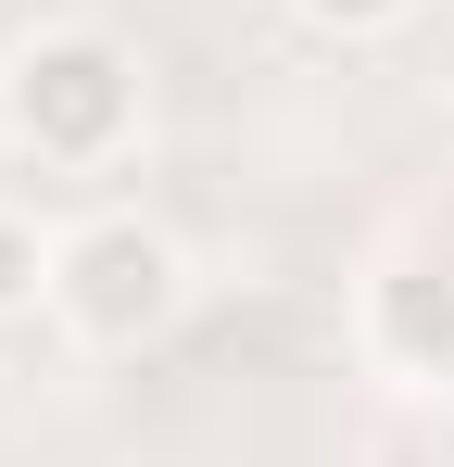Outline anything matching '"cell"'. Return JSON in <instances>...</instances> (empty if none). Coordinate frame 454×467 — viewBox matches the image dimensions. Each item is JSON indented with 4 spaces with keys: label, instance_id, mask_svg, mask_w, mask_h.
Returning <instances> with one entry per match:
<instances>
[{
    "label": "cell",
    "instance_id": "1",
    "mask_svg": "<svg viewBox=\"0 0 454 467\" xmlns=\"http://www.w3.org/2000/svg\"><path fill=\"white\" fill-rule=\"evenodd\" d=\"M139 140H151V77L114 26L51 13L0 51V152L26 177H127Z\"/></svg>",
    "mask_w": 454,
    "mask_h": 467
},
{
    "label": "cell",
    "instance_id": "2",
    "mask_svg": "<svg viewBox=\"0 0 454 467\" xmlns=\"http://www.w3.org/2000/svg\"><path fill=\"white\" fill-rule=\"evenodd\" d=\"M190 316V253L164 215L139 202H101V215H76L64 253H51V328H64L76 354H151L164 328Z\"/></svg>",
    "mask_w": 454,
    "mask_h": 467
},
{
    "label": "cell",
    "instance_id": "3",
    "mask_svg": "<svg viewBox=\"0 0 454 467\" xmlns=\"http://www.w3.org/2000/svg\"><path fill=\"white\" fill-rule=\"evenodd\" d=\"M51 253H64V228H38V202H0V328L51 316Z\"/></svg>",
    "mask_w": 454,
    "mask_h": 467
},
{
    "label": "cell",
    "instance_id": "4",
    "mask_svg": "<svg viewBox=\"0 0 454 467\" xmlns=\"http://www.w3.org/2000/svg\"><path fill=\"white\" fill-rule=\"evenodd\" d=\"M291 26H315V38H341V51H366V38H391V26H417L429 0H278Z\"/></svg>",
    "mask_w": 454,
    "mask_h": 467
}]
</instances>
